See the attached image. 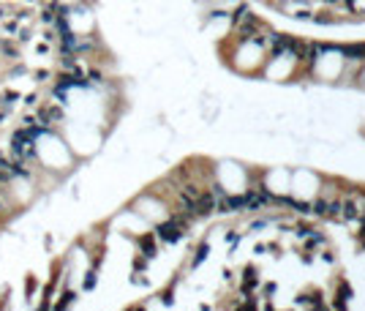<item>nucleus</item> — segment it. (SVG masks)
<instances>
[{
  "mask_svg": "<svg viewBox=\"0 0 365 311\" xmlns=\"http://www.w3.org/2000/svg\"><path fill=\"white\" fill-rule=\"evenodd\" d=\"M215 202H218V197H215L213 188H202L199 197H196V202H193V213H196V219H210V216L215 213Z\"/></svg>",
  "mask_w": 365,
  "mask_h": 311,
  "instance_id": "obj_1",
  "label": "nucleus"
},
{
  "mask_svg": "<svg viewBox=\"0 0 365 311\" xmlns=\"http://www.w3.org/2000/svg\"><path fill=\"white\" fill-rule=\"evenodd\" d=\"M354 297V290H351V284L346 278H338L335 281V292H332V309H346L349 300Z\"/></svg>",
  "mask_w": 365,
  "mask_h": 311,
  "instance_id": "obj_2",
  "label": "nucleus"
},
{
  "mask_svg": "<svg viewBox=\"0 0 365 311\" xmlns=\"http://www.w3.org/2000/svg\"><path fill=\"white\" fill-rule=\"evenodd\" d=\"M259 287V268L256 265H245L240 273V295H248Z\"/></svg>",
  "mask_w": 365,
  "mask_h": 311,
  "instance_id": "obj_3",
  "label": "nucleus"
},
{
  "mask_svg": "<svg viewBox=\"0 0 365 311\" xmlns=\"http://www.w3.org/2000/svg\"><path fill=\"white\" fill-rule=\"evenodd\" d=\"M360 213H363V205H360L357 194H354V197H346V200H341V221H357Z\"/></svg>",
  "mask_w": 365,
  "mask_h": 311,
  "instance_id": "obj_4",
  "label": "nucleus"
},
{
  "mask_svg": "<svg viewBox=\"0 0 365 311\" xmlns=\"http://www.w3.org/2000/svg\"><path fill=\"white\" fill-rule=\"evenodd\" d=\"M137 246H139V254H145L147 259H153V256L158 254V238H156V232H145V235L137 238Z\"/></svg>",
  "mask_w": 365,
  "mask_h": 311,
  "instance_id": "obj_5",
  "label": "nucleus"
},
{
  "mask_svg": "<svg viewBox=\"0 0 365 311\" xmlns=\"http://www.w3.org/2000/svg\"><path fill=\"white\" fill-rule=\"evenodd\" d=\"M327 246V235L324 232H319V229H313L308 235V240H305V251H319Z\"/></svg>",
  "mask_w": 365,
  "mask_h": 311,
  "instance_id": "obj_6",
  "label": "nucleus"
},
{
  "mask_svg": "<svg viewBox=\"0 0 365 311\" xmlns=\"http://www.w3.org/2000/svg\"><path fill=\"white\" fill-rule=\"evenodd\" d=\"M207 256H210V243H199V246H196V254H193V259H191V268H199Z\"/></svg>",
  "mask_w": 365,
  "mask_h": 311,
  "instance_id": "obj_7",
  "label": "nucleus"
},
{
  "mask_svg": "<svg viewBox=\"0 0 365 311\" xmlns=\"http://www.w3.org/2000/svg\"><path fill=\"white\" fill-rule=\"evenodd\" d=\"M311 19L316 22V25H332V22H338L335 14H332L330 8H324V11H313V17H311Z\"/></svg>",
  "mask_w": 365,
  "mask_h": 311,
  "instance_id": "obj_8",
  "label": "nucleus"
},
{
  "mask_svg": "<svg viewBox=\"0 0 365 311\" xmlns=\"http://www.w3.org/2000/svg\"><path fill=\"white\" fill-rule=\"evenodd\" d=\"M0 52H6L8 57H17V55H19L17 44H11V41H0Z\"/></svg>",
  "mask_w": 365,
  "mask_h": 311,
  "instance_id": "obj_9",
  "label": "nucleus"
},
{
  "mask_svg": "<svg viewBox=\"0 0 365 311\" xmlns=\"http://www.w3.org/2000/svg\"><path fill=\"white\" fill-rule=\"evenodd\" d=\"M93 287H96V268L85 276V290H93Z\"/></svg>",
  "mask_w": 365,
  "mask_h": 311,
  "instance_id": "obj_10",
  "label": "nucleus"
},
{
  "mask_svg": "<svg viewBox=\"0 0 365 311\" xmlns=\"http://www.w3.org/2000/svg\"><path fill=\"white\" fill-rule=\"evenodd\" d=\"M74 292H66V295H63V300H60V303H57V309H66V306H71V303H74Z\"/></svg>",
  "mask_w": 365,
  "mask_h": 311,
  "instance_id": "obj_11",
  "label": "nucleus"
},
{
  "mask_svg": "<svg viewBox=\"0 0 365 311\" xmlns=\"http://www.w3.org/2000/svg\"><path fill=\"white\" fill-rule=\"evenodd\" d=\"M224 240H226L229 246H237V240H240V235H237V232H234V229H232L229 235H224Z\"/></svg>",
  "mask_w": 365,
  "mask_h": 311,
  "instance_id": "obj_12",
  "label": "nucleus"
},
{
  "mask_svg": "<svg viewBox=\"0 0 365 311\" xmlns=\"http://www.w3.org/2000/svg\"><path fill=\"white\" fill-rule=\"evenodd\" d=\"M276 290H278V284H276V281L264 284V295H267V297H270V295H276Z\"/></svg>",
  "mask_w": 365,
  "mask_h": 311,
  "instance_id": "obj_13",
  "label": "nucleus"
},
{
  "mask_svg": "<svg viewBox=\"0 0 365 311\" xmlns=\"http://www.w3.org/2000/svg\"><path fill=\"white\" fill-rule=\"evenodd\" d=\"M322 259H324V262H330V265L335 262V256H332V251H327V249L322 251Z\"/></svg>",
  "mask_w": 365,
  "mask_h": 311,
  "instance_id": "obj_14",
  "label": "nucleus"
},
{
  "mask_svg": "<svg viewBox=\"0 0 365 311\" xmlns=\"http://www.w3.org/2000/svg\"><path fill=\"white\" fill-rule=\"evenodd\" d=\"M322 3H327V6H338L341 0H322Z\"/></svg>",
  "mask_w": 365,
  "mask_h": 311,
  "instance_id": "obj_15",
  "label": "nucleus"
}]
</instances>
